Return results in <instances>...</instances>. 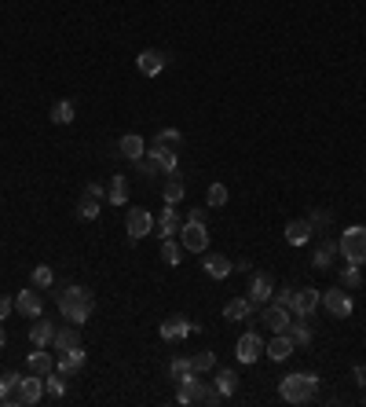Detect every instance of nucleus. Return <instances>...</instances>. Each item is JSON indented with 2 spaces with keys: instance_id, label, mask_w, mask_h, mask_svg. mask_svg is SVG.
<instances>
[{
  "instance_id": "45",
  "label": "nucleus",
  "mask_w": 366,
  "mask_h": 407,
  "mask_svg": "<svg viewBox=\"0 0 366 407\" xmlns=\"http://www.w3.org/2000/svg\"><path fill=\"white\" fill-rule=\"evenodd\" d=\"M274 304H282V309H293V290H290V286L279 290V294H274Z\"/></svg>"
},
{
  "instance_id": "34",
  "label": "nucleus",
  "mask_w": 366,
  "mask_h": 407,
  "mask_svg": "<svg viewBox=\"0 0 366 407\" xmlns=\"http://www.w3.org/2000/svg\"><path fill=\"white\" fill-rule=\"evenodd\" d=\"M51 121H55V125H70L73 121V103H70V99H59V103L51 107Z\"/></svg>"
},
{
  "instance_id": "18",
  "label": "nucleus",
  "mask_w": 366,
  "mask_h": 407,
  "mask_svg": "<svg viewBox=\"0 0 366 407\" xmlns=\"http://www.w3.org/2000/svg\"><path fill=\"white\" fill-rule=\"evenodd\" d=\"M250 301H253V309H256V304L264 309V304L271 301V275H264V272L253 275V283H250Z\"/></svg>"
},
{
  "instance_id": "7",
  "label": "nucleus",
  "mask_w": 366,
  "mask_h": 407,
  "mask_svg": "<svg viewBox=\"0 0 366 407\" xmlns=\"http://www.w3.org/2000/svg\"><path fill=\"white\" fill-rule=\"evenodd\" d=\"M260 323H264L271 334H286V330H290V323H293V312L282 309V304H274V301H268L264 312H260Z\"/></svg>"
},
{
  "instance_id": "24",
  "label": "nucleus",
  "mask_w": 366,
  "mask_h": 407,
  "mask_svg": "<svg viewBox=\"0 0 366 407\" xmlns=\"http://www.w3.org/2000/svg\"><path fill=\"white\" fill-rule=\"evenodd\" d=\"M150 158H154V165H158V173H165V176L176 173V150L173 147H158V144H154L150 147Z\"/></svg>"
},
{
  "instance_id": "31",
  "label": "nucleus",
  "mask_w": 366,
  "mask_h": 407,
  "mask_svg": "<svg viewBox=\"0 0 366 407\" xmlns=\"http://www.w3.org/2000/svg\"><path fill=\"white\" fill-rule=\"evenodd\" d=\"M44 392H48V397H55V400H62V397H67V374H55V371L44 374Z\"/></svg>"
},
{
  "instance_id": "50",
  "label": "nucleus",
  "mask_w": 366,
  "mask_h": 407,
  "mask_svg": "<svg viewBox=\"0 0 366 407\" xmlns=\"http://www.w3.org/2000/svg\"><path fill=\"white\" fill-rule=\"evenodd\" d=\"M4 338H8V334H4V327H0V345H4Z\"/></svg>"
},
{
  "instance_id": "23",
  "label": "nucleus",
  "mask_w": 366,
  "mask_h": 407,
  "mask_svg": "<svg viewBox=\"0 0 366 407\" xmlns=\"http://www.w3.org/2000/svg\"><path fill=\"white\" fill-rule=\"evenodd\" d=\"M51 345H55V352L77 349V345H81V334H77V327H55V334H51Z\"/></svg>"
},
{
  "instance_id": "47",
  "label": "nucleus",
  "mask_w": 366,
  "mask_h": 407,
  "mask_svg": "<svg viewBox=\"0 0 366 407\" xmlns=\"http://www.w3.org/2000/svg\"><path fill=\"white\" fill-rule=\"evenodd\" d=\"M85 198H96V202H99V198H103V187H99V184H85Z\"/></svg>"
},
{
  "instance_id": "30",
  "label": "nucleus",
  "mask_w": 366,
  "mask_h": 407,
  "mask_svg": "<svg viewBox=\"0 0 366 407\" xmlns=\"http://www.w3.org/2000/svg\"><path fill=\"white\" fill-rule=\"evenodd\" d=\"M107 198L114 202V206H125V198H128V180H125V176H110Z\"/></svg>"
},
{
  "instance_id": "44",
  "label": "nucleus",
  "mask_w": 366,
  "mask_h": 407,
  "mask_svg": "<svg viewBox=\"0 0 366 407\" xmlns=\"http://www.w3.org/2000/svg\"><path fill=\"white\" fill-rule=\"evenodd\" d=\"M308 220H311V227H315V232H322V227L330 224V213H326V209H315V213H311Z\"/></svg>"
},
{
  "instance_id": "5",
  "label": "nucleus",
  "mask_w": 366,
  "mask_h": 407,
  "mask_svg": "<svg viewBox=\"0 0 366 407\" xmlns=\"http://www.w3.org/2000/svg\"><path fill=\"white\" fill-rule=\"evenodd\" d=\"M209 392H213V389H209L205 381H198V378H194V371H191V374H183V378H180L176 404H183V407H187V404H205V400H209Z\"/></svg>"
},
{
  "instance_id": "17",
  "label": "nucleus",
  "mask_w": 366,
  "mask_h": 407,
  "mask_svg": "<svg viewBox=\"0 0 366 407\" xmlns=\"http://www.w3.org/2000/svg\"><path fill=\"white\" fill-rule=\"evenodd\" d=\"M337 253H341V246L330 243V239H322V243L315 246V257H311V268H315V272H330V264H333Z\"/></svg>"
},
{
  "instance_id": "6",
  "label": "nucleus",
  "mask_w": 366,
  "mask_h": 407,
  "mask_svg": "<svg viewBox=\"0 0 366 407\" xmlns=\"http://www.w3.org/2000/svg\"><path fill=\"white\" fill-rule=\"evenodd\" d=\"M322 309L330 312V315H337V320H348L351 315V309H356V304H351V294L345 286H333V290H322Z\"/></svg>"
},
{
  "instance_id": "9",
  "label": "nucleus",
  "mask_w": 366,
  "mask_h": 407,
  "mask_svg": "<svg viewBox=\"0 0 366 407\" xmlns=\"http://www.w3.org/2000/svg\"><path fill=\"white\" fill-rule=\"evenodd\" d=\"M180 243H183V250H191V253H205V250H209V232H205V224L187 220V224H183V232H180Z\"/></svg>"
},
{
  "instance_id": "51",
  "label": "nucleus",
  "mask_w": 366,
  "mask_h": 407,
  "mask_svg": "<svg viewBox=\"0 0 366 407\" xmlns=\"http://www.w3.org/2000/svg\"><path fill=\"white\" fill-rule=\"evenodd\" d=\"M363 404H366V392H363Z\"/></svg>"
},
{
  "instance_id": "32",
  "label": "nucleus",
  "mask_w": 366,
  "mask_h": 407,
  "mask_svg": "<svg viewBox=\"0 0 366 407\" xmlns=\"http://www.w3.org/2000/svg\"><path fill=\"white\" fill-rule=\"evenodd\" d=\"M216 389L224 392V397H234V389H238V374H234L231 367H224V371L216 374Z\"/></svg>"
},
{
  "instance_id": "49",
  "label": "nucleus",
  "mask_w": 366,
  "mask_h": 407,
  "mask_svg": "<svg viewBox=\"0 0 366 407\" xmlns=\"http://www.w3.org/2000/svg\"><path fill=\"white\" fill-rule=\"evenodd\" d=\"M351 378H356V381H359V389H363V386H366V367L359 363V367H356V371H351Z\"/></svg>"
},
{
  "instance_id": "36",
  "label": "nucleus",
  "mask_w": 366,
  "mask_h": 407,
  "mask_svg": "<svg viewBox=\"0 0 366 407\" xmlns=\"http://www.w3.org/2000/svg\"><path fill=\"white\" fill-rule=\"evenodd\" d=\"M51 283H55V272H51L48 264H37V268H33V286L37 290H48Z\"/></svg>"
},
{
  "instance_id": "10",
  "label": "nucleus",
  "mask_w": 366,
  "mask_h": 407,
  "mask_svg": "<svg viewBox=\"0 0 366 407\" xmlns=\"http://www.w3.org/2000/svg\"><path fill=\"white\" fill-rule=\"evenodd\" d=\"M319 301H322V290H315V286H304V290H293V315H300V320H308L311 312L319 309Z\"/></svg>"
},
{
  "instance_id": "22",
  "label": "nucleus",
  "mask_w": 366,
  "mask_h": 407,
  "mask_svg": "<svg viewBox=\"0 0 366 407\" xmlns=\"http://www.w3.org/2000/svg\"><path fill=\"white\" fill-rule=\"evenodd\" d=\"M51 334H55V323L44 320V315H37L33 327H30V341L37 349H44V345H51Z\"/></svg>"
},
{
  "instance_id": "26",
  "label": "nucleus",
  "mask_w": 366,
  "mask_h": 407,
  "mask_svg": "<svg viewBox=\"0 0 366 407\" xmlns=\"http://www.w3.org/2000/svg\"><path fill=\"white\" fill-rule=\"evenodd\" d=\"M26 363H30V371H33V374H41V378L55 371V360H51V356H48L44 349H37V345H33V352H30V360H26Z\"/></svg>"
},
{
  "instance_id": "16",
  "label": "nucleus",
  "mask_w": 366,
  "mask_h": 407,
  "mask_svg": "<svg viewBox=\"0 0 366 407\" xmlns=\"http://www.w3.org/2000/svg\"><path fill=\"white\" fill-rule=\"evenodd\" d=\"M15 312H19V315H26V320H37V315L44 312L41 294H37V290H22V294L15 297Z\"/></svg>"
},
{
  "instance_id": "8",
  "label": "nucleus",
  "mask_w": 366,
  "mask_h": 407,
  "mask_svg": "<svg viewBox=\"0 0 366 407\" xmlns=\"http://www.w3.org/2000/svg\"><path fill=\"white\" fill-rule=\"evenodd\" d=\"M234 356H238L242 363H256L260 356H264V338H260L256 330H245L238 338V345H234Z\"/></svg>"
},
{
  "instance_id": "20",
  "label": "nucleus",
  "mask_w": 366,
  "mask_h": 407,
  "mask_svg": "<svg viewBox=\"0 0 366 407\" xmlns=\"http://www.w3.org/2000/svg\"><path fill=\"white\" fill-rule=\"evenodd\" d=\"M187 334H194V323H187L183 315H173V320L162 323V338L165 341H180V338H187Z\"/></svg>"
},
{
  "instance_id": "21",
  "label": "nucleus",
  "mask_w": 366,
  "mask_h": 407,
  "mask_svg": "<svg viewBox=\"0 0 366 407\" xmlns=\"http://www.w3.org/2000/svg\"><path fill=\"white\" fill-rule=\"evenodd\" d=\"M202 268H205V275H213V279H227L234 272V264L224 257V253H209V257L202 261Z\"/></svg>"
},
{
  "instance_id": "12",
  "label": "nucleus",
  "mask_w": 366,
  "mask_h": 407,
  "mask_svg": "<svg viewBox=\"0 0 366 407\" xmlns=\"http://www.w3.org/2000/svg\"><path fill=\"white\" fill-rule=\"evenodd\" d=\"M154 232V217L147 209H128V239L132 243H139L143 235H150Z\"/></svg>"
},
{
  "instance_id": "19",
  "label": "nucleus",
  "mask_w": 366,
  "mask_h": 407,
  "mask_svg": "<svg viewBox=\"0 0 366 407\" xmlns=\"http://www.w3.org/2000/svg\"><path fill=\"white\" fill-rule=\"evenodd\" d=\"M311 235H315L311 220H290V224H286V243H290V246H304Z\"/></svg>"
},
{
  "instance_id": "1",
  "label": "nucleus",
  "mask_w": 366,
  "mask_h": 407,
  "mask_svg": "<svg viewBox=\"0 0 366 407\" xmlns=\"http://www.w3.org/2000/svg\"><path fill=\"white\" fill-rule=\"evenodd\" d=\"M55 301H59V312L67 315V320H70L73 327L88 323V320H92V309H96V297H92V290H88V286H81V283L62 286Z\"/></svg>"
},
{
  "instance_id": "13",
  "label": "nucleus",
  "mask_w": 366,
  "mask_h": 407,
  "mask_svg": "<svg viewBox=\"0 0 366 407\" xmlns=\"http://www.w3.org/2000/svg\"><path fill=\"white\" fill-rule=\"evenodd\" d=\"M183 224H187V220L176 213V206H168V202H165V209H162V217H158V235L162 239H176L183 232Z\"/></svg>"
},
{
  "instance_id": "35",
  "label": "nucleus",
  "mask_w": 366,
  "mask_h": 407,
  "mask_svg": "<svg viewBox=\"0 0 366 407\" xmlns=\"http://www.w3.org/2000/svg\"><path fill=\"white\" fill-rule=\"evenodd\" d=\"M154 144H158V147H173V150H176V147L183 144V132H180V129H162L158 136H154Z\"/></svg>"
},
{
  "instance_id": "3",
  "label": "nucleus",
  "mask_w": 366,
  "mask_h": 407,
  "mask_svg": "<svg viewBox=\"0 0 366 407\" xmlns=\"http://www.w3.org/2000/svg\"><path fill=\"white\" fill-rule=\"evenodd\" d=\"M337 246H341V257L348 264H366V227L363 224L359 227H348Z\"/></svg>"
},
{
  "instance_id": "28",
  "label": "nucleus",
  "mask_w": 366,
  "mask_h": 407,
  "mask_svg": "<svg viewBox=\"0 0 366 407\" xmlns=\"http://www.w3.org/2000/svg\"><path fill=\"white\" fill-rule=\"evenodd\" d=\"M183 195H187V184H183L180 176L173 173V176H168V184H165V191H162V198L168 202V206H176V202H180Z\"/></svg>"
},
{
  "instance_id": "42",
  "label": "nucleus",
  "mask_w": 366,
  "mask_h": 407,
  "mask_svg": "<svg viewBox=\"0 0 366 407\" xmlns=\"http://www.w3.org/2000/svg\"><path fill=\"white\" fill-rule=\"evenodd\" d=\"M132 165H136V173H139V176H158V165H154V158H150V155L136 158Z\"/></svg>"
},
{
  "instance_id": "38",
  "label": "nucleus",
  "mask_w": 366,
  "mask_h": 407,
  "mask_svg": "<svg viewBox=\"0 0 366 407\" xmlns=\"http://www.w3.org/2000/svg\"><path fill=\"white\" fill-rule=\"evenodd\" d=\"M205 202H209V209L227 206V187L224 184H213V187H209V195H205Z\"/></svg>"
},
{
  "instance_id": "15",
  "label": "nucleus",
  "mask_w": 366,
  "mask_h": 407,
  "mask_svg": "<svg viewBox=\"0 0 366 407\" xmlns=\"http://www.w3.org/2000/svg\"><path fill=\"white\" fill-rule=\"evenodd\" d=\"M293 338L290 334H271V341H264V352L271 356V360L274 363H282V360H290V356H293Z\"/></svg>"
},
{
  "instance_id": "37",
  "label": "nucleus",
  "mask_w": 366,
  "mask_h": 407,
  "mask_svg": "<svg viewBox=\"0 0 366 407\" xmlns=\"http://www.w3.org/2000/svg\"><path fill=\"white\" fill-rule=\"evenodd\" d=\"M213 363H216V352H198V356H191V371H194V374L213 371Z\"/></svg>"
},
{
  "instance_id": "2",
  "label": "nucleus",
  "mask_w": 366,
  "mask_h": 407,
  "mask_svg": "<svg viewBox=\"0 0 366 407\" xmlns=\"http://www.w3.org/2000/svg\"><path fill=\"white\" fill-rule=\"evenodd\" d=\"M319 392V374L311 371H297V374H286L279 381V397L286 404H311Z\"/></svg>"
},
{
  "instance_id": "39",
  "label": "nucleus",
  "mask_w": 366,
  "mask_h": 407,
  "mask_svg": "<svg viewBox=\"0 0 366 407\" xmlns=\"http://www.w3.org/2000/svg\"><path fill=\"white\" fill-rule=\"evenodd\" d=\"M77 217H81V220H96L99 217V202L81 195V202H77Z\"/></svg>"
},
{
  "instance_id": "4",
  "label": "nucleus",
  "mask_w": 366,
  "mask_h": 407,
  "mask_svg": "<svg viewBox=\"0 0 366 407\" xmlns=\"http://www.w3.org/2000/svg\"><path fill=\"white\" fill-rule=\"evenodd\" d=\"M41 397H44V378L30 371L26 378H19V389H15V397H11L8 407H30V404H41Z\"/></svg>"
},
{
  "instance_id": "41",
  "label": "nucleus",
  "mask_w": 366,
  "mask_h": 407,
  "mask_svg": "<svg viewBox=\"0 0 366 407\" xmlns=\"http://www.w3.org/2000/svg\"><path fill=\"white\" fill-rule=\"evenodd\" d=\"M162 261L168 264V268H176V264H180V246H176V239H165V243H162Z\"/></svg>"
},
{
  "instance_id": "48",
  "label": "nucleus",
  "mask_w": 366,
  "mask_h": 407,
  "mask_svg": "<svg viewBox=\"0 0 366 407\" xmlns=\"http://www.w3.org/2000/svg\"><path fill=\"white\" fill-rule=\"evenodd\" d=\"M11 309H15V304H11V301H8L4 294H0V323L8 320V312H11Z\"/></svg>"
},
{
  "instance_id": "33",
  "label": "nucleus",
  "mask_w": 366,
  "mask_h": 407,
  "mask_svg": "<svg viewBox=\"0 0 366 407\" xmlns=\"http://www.w3.org/2000/svg\"><path fill=\"white\" fill-rule=\"evenodd\" d=\"M19 378L22 374H0V407L11 404V397H15V389H19Z\"/></svg>"
},
{
  "instance_id": "29",
  "label": "nucleus",
  "mask_w": 366,
  "mask_h": 407,
  "mask_svg": "<svg viewBox=\"0 0 366 407\" xmlns=\"http://www.w3.org/2000/svg\"><path fill=\"white\" fill-rule=\"evenodd\" d=\"M286 334H290V338H293V345H300V349L311 345V327H308L304 320H300V315L290 323V330H286Z\"/></svg>"
},
{
  "instance_id": "25",
  "label": "nucleus",
  "mask_w": 366,
  "mask_h": 407,
  "mask_svg": "<svg viewBox=\"0 0 366 407\" xmlns=\"http://www.w3.org/2000/svg\"><path fill=\"white\" fill-rule=\"evenodd\" d=\"M250 312H253V301H250V297H231V301L224 304V315H227L231 323L250 320Z\"/></svg>"
},
{
  "instance_id": "14",
  "label": "nucleus",
  "mask_w": 366,
  "mask_h": 407,
  "mask_svg": "<svg viewBox=\"0 0 366 407\" xmlns=\"http://www.w3.org/2000/svg\"><path fill=\"white\" fill-rule=\"evenodd\" d=\"M136 67L143 78H158V73L165 70V52H158V48H147V52H139Z\"/></svg>"
},
{
  "instance_id": "46",
  "label": "nucleus",
  "mask_w": 366,
  "mask_h": 407,
  "mask_svg": "<svg viewBox=\"0 0 366 407\" xmlns=\"http://www.w3.org/2000/svg\"><path fill=\"white\" fill-rule=\"evenodd\" d=\"M205 213H209V206H198V209H191V213H187V220H194V224H205Z\"/></svg>"
},
{
  "instance_id": "27",
  "label": "nucleus",
  "mask_w": 366,
  "mask_h": 407,
  "mask_svg": "<svg viewBox=\"0 0 366 407\" xmlns=\"http://www.w3.org/2000/svg\"><path fill=\"white\" fill-rule=\"evenodd\" d=\"M117 147H121V155H125L128 162L143 158V150H147V144H143V136H136V132H128V136H125V139H121V144H117Z\"/></svg>"
},
{
  "instance_id": "40",
  "label": "nucleus",
  "mask_w": 366,
  "mask_h": 407,
  "mask_svg": "<svg viewBox=\"0 0 366 407\" xmlns=\"http://www.w3.org/2000/svg\"><path fill=\"white\" fill-rule=\"evenodd\" d=\"M359 283H363L359 264H348V268H341V286H345V290H356Z\"/></svg>"
},
{
  "instance_id": "43",
  "label": "nucleus",
  "mask_w": 366,
  "mask_h": 407,
  "mask_svg": "<svg viewBox=\"0 0 366 407\" xmlns=\"http://www.w3.org/2000/svg\"><path fill=\"white\" fill-rule=\"evenodd\" d=\"M168 374H173V381H180L183 374H191V360H183V356H176V360L168 363Z\"/></svg>"
},
{
  "instance_id": "11",
  "label": "nucleus",
  "mask_w": 366,
  "mask_h": 407,
  "mask_svg": "<svg viewBox=\"0 0 366 407\" xmlns=\"http://www.w3.org/2000/svg\"><path fill=\"white\" fill-rule=\"evenodd\" d=\"M85 360H88V352H85V345H77V349H67V352H59V360H55V371L59 374H77L85 367Z\"/></svg>"
}]
</instances>
